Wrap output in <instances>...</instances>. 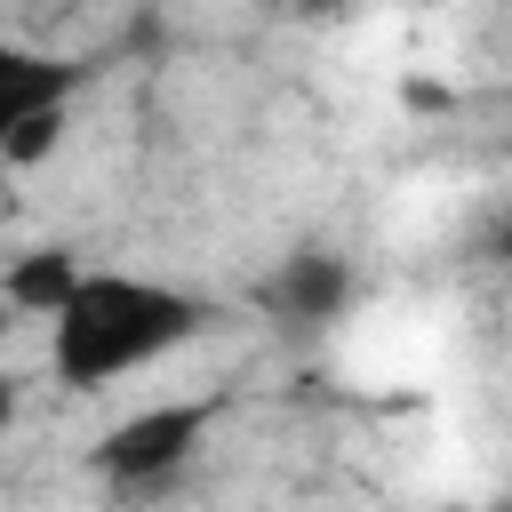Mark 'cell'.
<instances>
[{"mask_svg":"<svg viewBox=\"0 0 512 512\" xmlns=\"http://www.w3.org/2000/svg\"><path fill=\"white\" fill-rule=\"evenodd\" d=\"M72 88H80V64L0 40V168H16V160H40V152L56 144Z\"/></svg>","mask_w":512,"mask_h":512,"instance_id":"3957f363","label":"cell"},{"mask_svg":"<svg viewBox=\"0 0 512 512\" xmlns=\"http://www.w3.org/2000/svg\"><path fill=\"white\" fill-rule=\"evenodd\" d=\"M72 280H80V264H72L64 248H32V256L8 272V296H16V304H32V312H56Z\"/></svg>","mask_w":512,"mask_h":512,"instance_id":"5b68a950","label":"cell"},{"mask_svg":"<svg viewBox=\"0 0 512 512\" xmlns=\"http://www.w3.org/2000/svg\"><path fill=\"white\" fill-rule=\"evenodd\" d=\"M216 424V400H160V408H136L128 424H112L96 440V472L112 488H160L192 464V448L208 440Z\"/></svg>","mask_w":512,"mask_h":512,"instance_id":"7a4b0ae2","label":"cell"},{"mask_svg":"<svg viewBox=\"0 0 512 512\" xmlns=\"http://www.w3.org/2000/svg\"><path fill=\"white\" fill-rule=\"evenodd\" d=\"M200 328H208V296H192V288H168L144 272H80L64 288V304L48 312V368L72 392H104V384L168 360Z\"/></svg>","mask_w":512,"mask_h":512,"instance_id":"6da1fadb","label":"cell"},{"mask_svg":"<svg viewBox=\"0 0 512 512\" xmlns=\"http://www.w3.org/2000/svg\"><path fill=\"white\" fill-rule=\"evenodd\" d=\"M16 424V376H8V360H0V432Z\"/></svg>","mask_w":512,"mask_h":512,"instance_id":"8992f818","label":"cell"},{"mask_svg":"<svg viewBox=\"0 0 512 512\" xmlns=\"http://www.w3.org/2000/svg\"><path fill=\"white\" fill-rule=\"evenodd\" d=\"M344 296H352V272H344V256H328V248L288 256V272L272 280V304H280L288 320H336Z\"/></svg>","mask_w":512,"mask_h":512,"instance_id":"277c9868","label":"cell"}]
</instances>
